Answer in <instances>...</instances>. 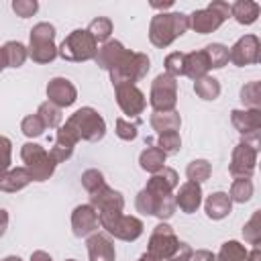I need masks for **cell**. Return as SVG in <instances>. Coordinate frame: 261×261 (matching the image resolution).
Listing matches in <instances>:
<instances>
[{
    "mask_svg": "<svg viewBox=\"0 0 261 261\" xmlns=\"http://www.w3.org/2000/svg\"><path fill=\"white\" fill-rule=\"evenodd\" d=\"M188 29H190L188 14H184V12H159L149 22V41L155 47L165 49L177 37H181Z\"/></svg>",
    "mask_w": 261,
    "mask_h": 261,
    "instance_id": "cell-1",
    "label": "cell"
},
{
    "mask_svg": "<svg viewBox=\"0 0 261 261\" xmlns=\"http://www.w3.org/2000/svg\"><path fill=\"white\" fill-rule=\"evenodd\" d=\"M65 126L73 130V135L80 139V141H90V143H96V141H102L104 135H106V120L102 118V114L92 108V106H82L77 108L67 120H65Z\"/></svg>",
    "mask_w": 261,
    "mask_h": 261,
    "instance_id": "cell-2",
    "label": "cell"
},
{
    "mask_svg": "<svg viewBox=\"0 0 261 261\" xmlns=\"http://www.w3.org/2000/svg\"><path fill=\"white\" fill-rule=\"evenodd\" d=\"M55 27L51 22H37L29 33V57L35 63H51L57 57V45H55Z\"/></svg>",
    "mask_w": 261,
    "mask_h": 261,
    "instance_id": "cell-3",
    "label": "cell"
},
{
    "mask_svg": "<svg viewBox=\"0 0 261 261\" xmlns=\"http://www.w3.org/2000/svg\"><path fill=\"white\" fill-rule=\"evenodd\" d=\"M98 220H100V226L110 237H114L118 241H126V243L137 241L145 230V224H143L141 218L130 216V214H122V212H116V210L100 212Z\"/></svg>",
    "mask_w": 261,
    "mask_h": 261,
    "instance_id": "cell-4",
    "label": "cell"
},
{
    "mask_svg": "<svg viewBox=\"0 0 261 261\" xmlns=\"http://www.w3.org/2000/svg\"><path fill=\"white\" fill-rule=\"evenodd\" d=\"M151 69V59L147 53H141V51H130L124 55V59L112 67L108 73H110V82L112 86H122V84H133L137 86V82H141Z\"/></svg>",
    "mask_w": 261,
    "mask_h": 261,
    "instance_id": "cell-5",
    "label": "cell"
},
{
    "mask_svg": "<svg viewBox=\"0 0 261 261\" xmlns=\"http://www.w3.org/2000/svg\"><path fill=\"white\" fill-rule=\"evenodd\" d=\"M98 51V43L94 41V37L86 31V29H75L71 31L61 45L57 47V55L65 61H73V63H82V61H90L96 57Z\"/></svg>",
    "mask_w": 261,
    "mask_h": 261,
    "instance_id": "cell-6",
    "label": "cell"
},
{
    "mask_svg": "<svg viewBox=\"0 0 261 261\" xmlns=\"http://www.w3.org/2000/svg\"><path fill=\"white\" fill-rule=\"evenodd\" d=\"M20 159L24 161V167L31 173L33 181H47L57 167L49 151L39 143H24L20 147Z\"/></svg>",
    "mask_w": 261,
    "mask_h": 261,
    "instance_id": "cell-7",
    "label": "cell"
},
{
    "mask_svg": "<svg viewBox=\"0 0 261 261\" xmlns=\"http://www.w3.org/2000/svg\"><path fill=\"white\" fill-rule=\"evenodd\" d=\"M149 104L153 112H171L177 104V80L169 73H159L151 82L149 90Z\"/></svg>",
    "mask_w": 261,
    "mask_h": 261,
    "instance_id": "cell-8",
    "label": "cell"
},
{
    "mask_svg": "<svg viewBox=\"0 0 261 261\" xmlns=\"http://www.w3.org/2000/svg\"><path fill=\"white\" fill-rule=\"evenodd\" d=\"M179 239L173 232V228L167 222H159L151 234H149V243H147V253L151 257H155L157 261H167L171 259L177 249H179Z\"/></svg>",
    "mask_w": 261,
    "mask_h": 261,
    "instance_id": "cell-9",
    "label": "cell"
},
{
    "mask_svg": "<svg viewBox=\"0 0 261 261\" xmlns=\"http://www.w3.org/2000/svg\"><path fill=\"white\" fill-rule=\"evenodd\" d=\"M259 57H261V41L257 35H243L228 49V61L237 67L259 63Z\"/></svg>",
    "mask_w": 261,
    "mask_h": 261,
    "instance_id": "cell-10",
    "label": "cell"
},
{
    "mask_svg": "<svg viewBox=\"0 0 261 261\" xmlns=\"http://www.w3.org/2000/svg\"><path fill=\"white\" fill-rule=\"evenodd\" d=\"M116 94V104L122 110V114H126L128 118H137L139 114H143V110L147 108V98L143 94V90L139 86L133 84H122L114 88Z\"/></svg>",
    "mask_w": 261,
    "mask_h": 261,
    "instance_id": "cell-11",
    "label": "cell"
},
{
    "mask_svg": "<svg viewBox=\"0 0 261 261\" xmlns=\"http://www.w3.org/2000/svg\"><path fill=\"white\" fill-rule=\"evenodd\" d=\"M257 155L259 151L245 145L243 141L232 149L230 163H228V173L232 177H251L255 167H257Z\"/></svg>",
    "mask_w": 261,
    "mask_h": 261,
    "instance_id": "cell-12",
    "label": "cell"
},
{
    "mask_svg": "<svg viewBox=\"0 0 261 261\" xmlns=\"http://www.w3.org/2000/svg\"><path fill=\"white\" fill-rule=\"evenodd\" d=\"M100 226L98 220V212L92 204H80L73 208L71 212V230L77 239H86L90 234H94Z\"/></svg>",
    "mask_w": 261,
    "mask_h": 261,
    "instance_id": "cell-13",
    "label": "cell"
},
{
    "mask_svg": "<svg viewBox=\"0 0 261 261\" xmlns=\"http://www.w3.org/2000/svg\"><path fill=\"white\" fill-rule=\"evenodd\" d=\"M45 92H47V100L53 102L55 106H59L61 110L67 108V106H71V104H75V100H77L75 86L67 77H61V75L49 80Z\"/></svg>",
    "mask_w": 261,
    "mask_h": 261,
    "instance_id": "cell-14",
    "label": "cell"
},
{
    "mask_svg": "<svg viewBox=\"0 0 261 261\" xmlns=\"http://www.w3.org/2000/svg\"><path fill=\"white\" fill-rule=\"evenodd\" d=\"M177 192L173 194L175 200V208H179L184 214H194L200 206H202V186L196 181H184L181 186L175 188Z\"/></svg>",
    "mask_w": 261,
    "mask_h": 261,
    "instance_id": "cell-15",
    "label": "cell"
},
{
    "mask_svg": "<svg viewBox=\"0 0 261 261\" xmlns=\"http://www.w3.org/2000/svg\"><path fill=\"white\" fill-rule=\"evenodd\" d=\"M90 204L96 208L98 214L100 212H112V210L122 212V208H124V196L118 190H114L108 184H104L102 188H98L96 192L90 194Z\"/></svg>",
    "mask_w": 261,
    "mask_h": 261,
    "instance_id": "cell-16",
    "label": "cell"
},
{
    "mask_svg": "<svg viewBox=\"0 0 261 261\" xmlns=\"http://www.w3.org/2000/svg\"><path fill=\"white\" fill-rule=\"evenodd\" d=\"M126 53H128V49H126L120 41H116V39H108L106 43H102V45L98 47L94 61H96V65H98L100 69L110 71L112 67H116V65L124 59Z\"/></svg>",
    "mask_w": 261,
    "mask_h": 261,
    "instance_id": "cell-17",
    "label": "cell"
},
{
    "mask_svg": "<svg viewBox=\"0 0 261 261\" xmlns=\"http://www.w3.org/2000/svg\"><path fill=\"white\" fill-rule=\"evenodd\" d=\"M177 186H179L177 171L171 169V167H161L159 171L151 173L145 190L151 192L153 196H169V194H173V190Z\"/></svg>",
    "mask_w": 261,
    "mask_h": 261,
    "instance_id": "cell-18",
    "label": "cell"
},
{
    "mask_svg": "<svg viewBox=\"0 0 261 261\" xmlns=\"http://www.w3.org/2000/svg\"><path fill=\"white\" fill-rule=\"evenodd\" d=\"M77 143H80V139L73 135V130L67 128L65 124H61V126L57 128L55 143H53V147L49 149L51 159H53L55 163H63V161H67V159L73 155V149H75Z\"/></svg>",
    "mask_w": 261,
    "mask_h": 261,
    "instance_id": "cell-19",
    "label": "cell"
},
{
    "mask_svg": "<svg viewBox=\"0 0 261 261\" xmlns=\"http://www.w3.org/2000/svg\"><path fill=\"white\" fill-rule=\"evenodd\" d=\"M86 249H88L90 261H114V257H116V249H114L112 239L108 234H102V232L90 234L86 241Z\"/></svg>",
    "mask_w": 261,
    "mask_h": 261,
    "instance_id": "cell-20",
    "label": "cell"
},
{
    "mask_svg": "<svg viewBox=\"0 0 261 261\" xmlns=\"http://www.w3.org/2000/svg\"><path fill=\"white\" fill-rule=\"evenodd\" d=\"M230 122L241 135L257 133V130H261V110L234 108V110H230Z\"/></svg>",
    "mask_w": 261,
    "mask_h": 261,
    "instance_id": "cell-21",
    "label": "cell"
},
{
    "mask_svg": "<svg viewBox=\"0 0 261 261\" xmlns=\"http://www.w3.org/2000/svg\"><path fill=\"white\" fill-rule=\"evenodd\" d=\"M188 20H190V29L200 33V35H208V33H214L222 27V18L218 14H214L210 8H200V10H194L192 14H188Z\"/></svg>",
    "mask_w": 261,
    "mask_h": 261,
    "instance_id": "cell-22",
    "label": "cell"
},
{
    "mask_svg": "<svg viewBox=\"0 0 261 261\" xmlns=\"http://www.w3.org/2000/svg\"><path fill=\"white\" fill-rule=\"evenodd\" d=\"M230 210H232V202L226 192H212L204 200V212L210 220H222L230 214Z\"/></svg>",
    "mask_w": 261,
    "mask_h": 261,
    "instance_id": "cell-23",
    "label": "cell"
},
{
    "mask_svg": "<svg viewBox=\"0 0 261 261\" xmlns=\"http://www.w3.org/2000/svg\"><path fill=\"white\" fill-rule=\"evenodd\" d=\"M31 173L27 171V167H10L2 177H0V192L6 194H16L20 190H24L31 184Z\"/></svg>",
    "mask_w": 261,
    "mask_h": 261,
    "instance_id": "cell-24",
    "label": "cell"
},
{
    "mask_svg": "<svg viewBox=\"0 0 261 261\" xmlns=\"http://www.w3.org/2000/svg\"><path fill=\"white\" fill-rule=\"evenodd\" d=\"M208 71H210V65H208V57H206L204 49L186 53V63H184V75L186 77L196 82V80L208 75Z\"/></svg>",
    "mask_w": 261,
    "mask_h": 261,
    "instance_id": "cell-25",
    "label": "cell"
},
{
    "mask_svg": "<svg viewBox=\"0 0 261 261\" xmlns=\"http://www.w3.org/2000/svg\"><path fill=\"white\" fill-rule=\"evenodd\" d=\"M259 12H261V6L253 0H237L230 4V16L245 27L253 24L259 18Z\"/></svg>",
    "mask_w": 261,
    "mask_h": 261,
    "instance_id": "cell-26",
    "label": "cell"
},
{
    "mask_svg": "<svg viewBox=\"0 0 261 261\" xmlns=\"http://www.w3.org/2000/svg\"><path fill=\"white\" fill-rule=\"evenodd\" d=\"M149 124H151L153 130H157V135H163V133L179 130L181 116H179L177 110H171V112H153L149 116Z\"/></svg>",
    "mask_w": 261,
    "mask_h": 261,
    "instance_id": "cell-27",
    "label": "cell"
},
{
    "mask_svg": "<svg viewBox=\"0 0 261 261\" xmlns=\"http://www.w3.org/2000/svg\"><path fill=\"white\" fill-rule=\"evenodd\" d=\"M165 159L167 155L159 149V147H147L141 151L139 155V165L143 171H149V173H155L159 171L161 167H165Z\"/></svg>",
    "mask_w": 261,
    "mask_h": 261,
    "instance_id": "cell-28",
    "label": "cell"
},
{
    "mask_svg": "<svg viewBox=\"0 0 261 261\" xmlns=\"http://www.w3.org/2000/svg\"><path fill=\"white\" fill-rule=\"evenodd\" d=\"M2 49H4V57H6V65L8 67L16 69V67L24 65V61L29 57V49H27L24 43H20V41H6L2 45Z\"/></svg>",
    "mask_w": 261,
    "mask_h": 261,
    "instance_id": "cell-29",
    "label": "cell"
},
{
    "mask_svg": "<svg viewBox=\"0 0 261 261\" xmlns=\"http://www.w3.org/2000/svg\"><path fill=\"white\" fill-rule=\"evenodd\" d=\"M35 114L43 120L45 128H59V126H61L63 112H61V108H59V106H55V104H53V102H49V100L41 102Z\"/></svg>",
    "mask_w": 261,
    "mask_h": 261,
    "instance_id": "cell-30",
    "label": "cell"
},
{
    "mask_svg": "<svg viewBox=\"0 0 261 261\" xmlns=\"http://www.w3.org/2000/svg\"><path fill=\"white\" fill-rule=\"evenodd\" d=\"M253 192H255V186H253L251 177H234L232 184H230L228 198H230V202L245 204L253 198Z\"/></svg>",
    "mask_w": 261,
    "mask_h": 261,
    "instance_id": "cell-31",
    "label": "cell"
},
{
    "mask_svg": "<svg viewBox=\"0 0 261 261\" xmlns=\"http://www.w3.org/2000/svg\"><path fill=\"white\" fill-rule=\"evenodd\" d=\"M194 92H196L198 98L212 102V100H216L220 96V82L216 77H212V75H204V77L194 82Z\"/></svg>",
    "mask_w": 261,
    "mask_h": 261,
    "instance_id": "cell-32",
    "label": "cell"
},
{
    "mask_svg": "<svg viewBox=\"0 0 261 261\" xmlns=\"http://www.w3.org/2000/svg\"><path fill=\"white\" fill-rule=\"evenodd\" d=\"M210 175H212V163L208 159H194L186 167L188 181H196L202 186L206 179H210Z\"/></svg>",
    "mask_w": 261,
    "mask_h": 261,
    "instance_id": "cell-33",
    "label": "cell"
},
{
    "mask_svg": "<svg viewBox=\"0 0 261 261\" xmlns=\"http://www.w3.org/2000/svg\"><path fill=\"white\" fill-rule=\"evenodd\" d=\"M247 247L239 241H224L218 249L216 261H245L247 259Z\"/></svg>",
    "mask_w": 261,
    "mask_h": 261,
    "instance_id": "cell-34",
    "label": "cell"
},
{
    "mask_svg": "<svg viewBox=\"0 0 261 261\" xmlns=\"http://www.w3.org/2000/svg\"><path fill=\"white\" fill-rule=\"evenodd\" d=\"M86 31L94 37L96 43H106V41L110 39L112 31H114V24H112V20H110L108 16H96V18L88 24Z\"/></svg>",
    "mask_w": 261,
    "mask_h": 261,
    "instance_id": "cell-35",
    "label": "cell"
},
{
    "mask_svg": "<svg viewBox=\"0 0 261 261\" xmlns=\"http://www.w3.org/2000/svg\"><path fill=\"white\" fill-rule=\"evenodd\" d=\"M210 69H222L228 63V47L222 43H210L204 47Z\"/></svg>",
    "mask_w": 261,
    "mask_h": 261,
    "instance_id": "cell-36",
    "label": "cell"
},
{
    "mask_svg": "<svg viewBox=\"0 0 261 261\" xmlns=\"http://www.w3.org/2000/svg\"><path fill=\"white\" fill-rule=\"evenodd\" d=\"M241 102L245 108H255L261 110V84L257 80L247 82L241 88Z\"/></svg>",
    "mask_w": 261,
    "mask_h": 261,
    "instance_id": "cell-37",
    "label": "cell"
},
{
    "mask_svg": "<svg viewBox=\"0 0 261 261\" xmlns=\"http://www.w3.org/2000/svg\"><path fill=\"white\" fill-rule=\"evenodd\" d=\"M243 237H245V241H247L249 245L259 247V243H261V210H255L253 216L245 222V226H243Z\"/></svg>",
    "mask_w": 261,
    "mask_h": 261,
    "instance_id": "cell-38",
    "label": "cell"
},
{
    "mask_svg": "<svg viewBox=\"0 0 261 261\" xmlns=\"http://www.w3.org/2000/svg\"><path fill=\"white\" fill-rule=\"evenodd\" d=\"M20 130H22L24 137L37 139V137H41V135L45 133V124H43V120H41L37 114H27V116L20 120Z\"/></svg>",
    "mask_w": 261,
    "mask_h": 261,
    "instance_id": "cell-39",
    "label": "cell"
},
{
    "mask_svg": "<svg viewBox=\"0 0 261 261\" xmlns=\"http://www.w3.org/2000/svg\"><path fill=\"white\" fill-rule=\"evenodd\" d=\"M157 147L165 153V155H173L181 149V137L177 130H171V133H163L157 137Z\"/></svg>",
    "mask_w": 261,
    "mask_h": 261,
    "instance_id": "cell-40",
    "label": "cell"
},
{
    "mask_svg": "<svg viewBox=\"0 0 261 261\" xmlns=\"http://www.w3.org/2000/svg\"><path fill=\"white\" fill-rule=\"evenodd\" d=\"M157 198L159 196H153L151 192H147L145 188L137 194V198H135V208H137V212H141V214H145V216H153L155 214V206H157Z\"/></svg>",
    "mask_w": 261,
    "mask_h": 261,
    "instance_id": "cell-41",
    "label": "cell"
},
{
    "mask_svg": "<svg viewBox=\"0 0 261 261\" xmlns=\"http://www.w3.org/2000/svg\"><path fill=\"white\" fill-rule=\"evenodd\" d=\"M184 63H186V53L181 51H173L165 57L163 65H165V73H169L171 77H181L184 75Z\"/></svg>",
    "mask_w": 261,
    "mask_h": 261,
    "instance_id": "cell-42",
    "label": "cell"
},
{
    "mask_svg": "<svg viewBox=\"0 0 261 261\" xmlns=\"http://www.w3.org/2000/svg\"><path fill=\"white\" fill-rule=\"evenodd\" d=\"M82 186H84V190L88 192V194H92V192H96L98 188H102L104 184H106V179H104V173L102 171H98V169H86L84 173H82Z\"/></svg>",
    "mask_w": 261,
    "mask_h": 261,
    "instance_id": "cell-43",
    "label": "cell"
},
{
    "mask_svg": "<svg viewBox=\"0 0 261 261\" xmlns=\"http://www.w3.org/2000/svg\"><path fill=\"white\" fill-rule=\"evenodd\" d=\"M12 163V141L0 135V177L10 169Z\"/></svg>",
    "mask_w": 261,
    "mask_h": 261,
    "instance_id": "cell-44",
    "label": "cell"
},
{
    "mask_svg": "<svg viewBox=\"0 0 261 261\" xmlns=\"http://www.w3.org/2000/svg\"><path fill=\"white\" fill-rule=\"evenodd\" d=\"M116 137L122 139V141H135L137 135H139V128L137 124H133L130 120H124V118H116Z\"/></svg>",
    "mask_w": 261,
    "mask_h": 261,
    "instance_id": "cell-45",
    "label": "cell"
},
{
    "mask_svg": "<svg viewBox=\"0 0 261 261\" xmlns=\"http://www.w3.org/2000/svg\"><path fill=\"white\" fill-rule=\"evenodd\" d=\"M12 10L16 12V16L29 18L39 10V2L37 0H12Z\"/></svg>",
    "mask_w": 261,
    "mask_h": 261,
    "instance_id": "cell-46",
    "label": "cell"
},
{
    "mask_svg": "<svg viewBox=\"0 0 261 261\" xmlns=\"http://www.w3.org/2000/svg\"><path fill=\"white\" fill-rule=\"evenodd\" d=\"M206 8H210L214 14H218L222 20H226L228 16H230V4L228 2H222V0H214V2H210Z\"/></svg>",
    "mask_w": 261,
    "mask_h": 261,
    "instance_id": "cell-47",
    "label": "cell"
},
{
    "mask_svg": "<svg viewBox=\"0 0 261 261\" xmlns=\"http://www.w3.org/2000/svg\"><path fill=\"white\" fill-rule=\"evenodd\" d=\"M190 261H216V255L212 251H206V249H198V251H192L190 255Z\"/></svg>",
    "mask_w": 261,
    "mask_h": 261,
    "instance_id": "cell-48",
    "label": "cell"
},
{
    "mask_svg": "<svg viewBox=\"0 0 261 261\" xmlns=\"http://www.w3.org/2000/svg\"><path fill=\"white\" fill-rule=\"evenodd\" d=\"M190 255H192L190 245H188V243H179L177 253H175L171 259H167V261H190Z\"/></svg>",
    "mask_w": 261,
    "mask_h": 261,
    "instance_id": "cell-49",
    "label": "cell"
},
{
    "mask_svg": "<svg viewBox=\"0 0 261 261\" xmlns=\"http://www.w3.org/2000/svg\"><path fill=\"white\" fill-rule=\"evenodd\" d=\"M29 261H53V257L47 251H33Z\"/></svg>",
    "mask_w": 261,
    "mask_h": 261,
    "instance_id": "cell-50",
    "label": "cell"
},
{
    "mask_svg": "<svg viewBox=\"0 0 261 261\" xmlns=\"http://www.w3.org/2000/svg\"><path fill=\"white\" fill-rule=\"evenodd\" d=\"M6 228H8V212L4 208H0V237H4Z\"/></svg>",
    "mask_w": 261,
    "mask_h": 261,
    "instance_id": "cell-51",
    "label": "cell"
},
{
    "mask_svg": "<svg viewBox=\"0 0 261 261\" xmlns=\"http://www.w3.org/2000/svg\"><path fill=\"white\" fill-rule=\"evenodd\" d=\"M245 261H261V251L259 247H253L249 253H247V259Z\"/></svg>",
    "mask_w": 261,
    "mask_h": 261,
    "instance_id": "cell-52",
    "label": "cell"
},
{
    "mask_svg": "<svg viewBox=\"0 0 261 261\" xmlns=\"http://www.w3.org/2000/svg\"><path fill=\"white\" fill-rule=\"evenodd\" d=\"M151 6L157 8V10H165V8H171L173 2H171V0H167V2H151Z\"/></svg>",
    "mask_w": 261,
    "mask_h": 261,
    "instance_id": "cell-53",
    "label": "cell"
},
{
    "mask_svg": "<svg viewBox=\"0 0 261 261\" xmlns=\"http://www.w3.org/2000/svg\"><path fill=\"white\" fill-rule=\"evenodd\" d=\"M4 67H8V65H6V57H4V49L0 47V71H2Z\"/></svg>",
    "mask_w": 261,
    "mask_h": 261,
    "instance_id": "cell-54",
    "label": "cell"
},
{
    "mask_svg": "<svg viewBox=\"0 0 261 261\" xmlns=\"http://www.w3.org/2000/svg\"><path fill=\"white\" fill-rule=\"evenodd\" d=\"M2 261H22V259H20L18 255H8V257H4Z\"/></svg>",
    "mask_w": 261,
    "mask_h": 261,
    "instance_id": "cell-55",
    "label": "cell"
},
{
    "mask_svg": "<svg viewBox=\"0 0 261 261\" xmlns=\"http://www.w3.org/2000/svg\"><path fill=\"white\" fill-rule=\"evenodd\" d=\"M65 261H75V259H65Z\"/></svg>",
    "mask_w": 261,
    "mask_h": 261,
    "instance_id": "cell-56",
    "label": "cell"
},
{
    "mask_svg": "<svg viewBox=\"0 0 261 261\" xmlns=\"http://www.w3.org/2000/svg\"><path fill=\"white\" fill-rule=\"evenodd\" d=\"M137 261H139V259H137Z\"/></svg>",
    "mask_w": 261,
    "mask_h": 261,
    "instance_id": "cell-57",
    "label": "cell"
}]
</instances>
